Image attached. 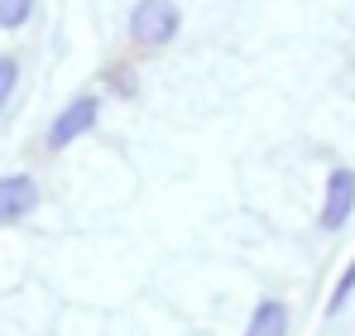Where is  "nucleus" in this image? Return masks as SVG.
<instances>
[{
    "label": "nucleus",
    "instance_id": "f257e3e1",
    "mask_svg": "<svg viewBox=\"0 0 355 336\" xmlns=\"http://www.w3.org/2000/svg\"><path fill=\"white\" fill-rule=\"evenodd\" d=\"M178 24H182V15H178L173 0H139L130 15V39L139 49H159L178 34Z\"/></svg>",
    "mask_w": 355,
    "mask_h": 336
},
{
    "label": "nucleus",
    "instance_id": "f03ea898",
    "mask_svg": "<svg viewBox=\"0 0 355 336\" xmlns=\"http://www.w3.org/2000/svg\"><path fill=\"white\" fill-rule=\"evenodd\" d=\"M351 207H355V173H351V168H336V173L327 178V207H322V226H327V230L346 226Z\"/></svg>",
    "mask_w": 355,
    "mask_h": 336
},
{
    "label": "nucleus",
    "instance_id": "7ed1b4c3",
    "mask_svg": "<svg viewBox=\"0 0 355 336\" xmlns=\"http://www.w3.org/2000/svg\"><path fill=\"white\" fill-rule=\"evenodd\" d=\"M34 207H39V187H34V178H24V173L0 178V226L29 217Z\"/></svg>",
    "mask_w": 355,
    "mask_h": 336
},
{
    "label": "nucleus",
    "instance_id": "20e7f679",
    "mask_svg": "<svg viewBox=\"0 0 355 336\" xmlns=\"http://www.w3.org/2000/svg\"><path fill=\"white\" fill-rule=\"evenodd\" d=\"M92 120H96V96H77L67 111L53 120V130H49V144L62 149V144H72L82 130H92Z\"/></svg>",
    "mask_w": 355,
    "mask_h": 336
},
{
    "label": "nucleus",
    "instance_id": "39448f33",
    "mask_svg": "<svg viewBox=\"0 0 355 336\" xmlns=\"http://www.w3.org/2000/svg\"><path fill=\"white\" fill-rule=\"evenodd\" d=\"M245 336H288V308L274 303V298H264V303L254 308V317H250Z\"/></svg>",
    "mask_w": 355,
    "mask_h": 336
},
{
    "label": "nucleus",
    "instance_id": "423d86ee",
    "mask_svg": "<svg viewBox=\"0 0 355 336\" xmlns=\"http://www.w3.org/2000/svg\"><path fill=\"white\" fill-rule=\"evenodd\" d=\"M29 10H34V0H0V29H19L29 19Z\"/></svg>",
    "mask_w": 355,
    "mask_h": 336
},
{
    "label": "nucleus",
    "instance_id": "0eeeda50",
    "mask_svg": "<svg viewBox=\"0 0 355 336\" xmlns=\"http://www.w3.org/2000/svg\"><path fill=\"white\" fill-rule=\"evenodd\" d=\"M351 288H355V264L346 269V274H341V283H336V293H331V308H327L331 317H336V312L346 308V298H351Z\"/></svg>",
    "mask_w": 355,
    "mask_h": 336
},
{
    "label": "nucleus",
    "instance_id": "6e6552de",
    "mask_svg": "<svg viewBox=\"0 0 355 336\" xmlns=\"http://www.w3.org/2000/svg\"><path fill=\"white\" fill-rule=\"evenodd\" d=\"M15 77H19L15 58H0V106H5V101H10V92H15Z\"/></svg>",
    "mask_w": 355,
    "mask_h": 336
}]
</instances>
